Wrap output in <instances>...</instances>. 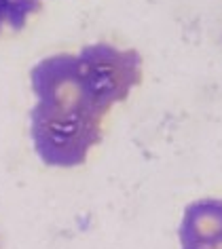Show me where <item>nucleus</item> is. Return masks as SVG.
I'll return each instance as SVG.
<instances>
[{"mask_svg":"<svg viewBox=\"0 0 222 249\" xmlns=\"http://www.w3.org/2000/svg\"><path fill=\"white\" fill-rule=\"evenodd\" d=\"M180 249H222V198H197L184 207L178 228Z\"/></svg>","mask_w":222,"mask_h":249,"instance_id":"nucleus-2","label":"nucleus"},{"mask_svg":"<svg viewBox=\"0 0 222 249\" xmlns=\"http://www.w3.org/2000/svg\"><path fill=\"white\" fill-rule=\"evenodd\" d=\"M142 76V55L112 42H91L36 61L30 70V140L40 163L53 169L87 163L104 138L108 114L138 89Z\"/></svg>","mask_w":222,"mask_h":249,"instance_id":"nucleus-1","label":"nucleus"},{"mask_svg":"<svg viewBox=\"0 0 222 249\" xmlns=\"http://www.w3.org/2000/svg\"><path fill=\"white\" fill-rule=\"evenodd\" d=\"M40 9V0H0V36L4 32H21Z\"/></svg>","mask_w":222,"mask_h":249,"instance_id":"nucleus-3","label":"nucleus"}]
</instances>
